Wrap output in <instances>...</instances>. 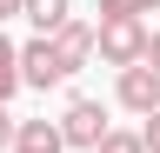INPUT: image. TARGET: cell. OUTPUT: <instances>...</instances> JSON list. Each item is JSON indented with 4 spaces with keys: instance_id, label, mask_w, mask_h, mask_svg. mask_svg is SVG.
Masks as SVG:
<instances>
[{
    "instance_id": "14",
    "label": "cell",
    "mask_w": 160,
    "mask_h": 153,
    "mask_svg": "<svg viewBox=\"0 0 160 153\" xmlns=\"http://www.w3.org/2000/svg\"><path fill=\"white\" fill-rule=\"evenodd\" d=\"M13 13H20V0H0V20H13Z\"/></svg>"
},
{
    "instance_id": "9",
    "label": "cell",
    "mask_w": 160,
    "mask_h": 153,
    "mask_svg": "<svg viewBox=\"0 0 160 153\" xmlns=\"http://www.w3.org/2000/svg\"><path fill=\"white\" fill-rule=\"evenodd\" d=\"M93 153H140V133H120V127H107Z\"/></svg>"
},
{
    "instance_id": "12",
    "label": "cell",
    "mask_w": 160,
    "mask_h": 153,
    "mask_svg": "<svg viewBox=\"0 0 160 153\" xmlns=\"http://www.w3.org/2000/svg\"><path fill=\"white\" fill-rule=\"evenodd\" d=\"M140 67H147V73H160V33H147V53H140Z\"/></svg>"
},
{
    "instance_id": "2",
    "label": "cell",
    "mask_w": 160,
    "mask_h": 153,
    "mask_svg": "<svg viewBox=\"0 0 160 153\" xmlns=\"http://www.w3.org/2000/svg\"><path fill=\"white\" fill-rule=\"evenodd\" d=\"M53 127H60V146H80V153H93V146H100V133H107V107L80 93V100H67V113H60Z\"/></svg>"
},
{
    "instance_id": "1",
    "label": "cell",
    "mask_w": 160,
    "mask_h": 153,
    "mask_svg": "<svg viewBox=\"0 0 160 153\" xmlns=\"http://www.w3.org/2000/svg\"><path fill=\"white\" fill-rule=\"evenodd\" d=\"M93 53L107 67H140V53H147V20H100L93 27Z\"/></svg>"
},
{
    "instance_id": "10",
    "label": "cell",
    "mask_w": 160,
    "mask_h": 153,
    "mask_svg": "<svg viewBox=\"0 0 160 153\" xmlns=\"http://www.w3.org/2000/svg\"><path fill=\"white\" fill-rule=\"evenodd\" d=\"M93 13H100V20H140L133 0H93Z\"/></svg>"
},
{
    "instance_id": "4",
    "label": "cell",
    "mask_w": 160,
    "mask_h": 153,
    "mask_svg": "<svg viewBox=\"0 0 160 153\" xmlns=\"http://www.w3.org/2000/svg\"><path fill=\"white\" fill-rule=\"evenodd\" d=\"M113 100L127 107V113H147L160 107V73H147V67H120V80H113Z\"/></svg>"
},
{
    "instance_id": "5",
    "label": "cell",
    "mask_w": 160,
    "mask_h": 153,
    "mask_svg": "<svg viewBox=\"0 0 160 153\" xmlns=\"http://www.w3.org/2000/svg\"><path fill=\"white\" fill-rule=\"evenodd\" d=\"M47 40H53V53H60V60H67V73H80V67L93 60V27H87V20H67V27H53Z\"/></svg>"
},
{
    "instance_id": "6",
    "label": "cell",
    "mask_w": 160,
    "mask_h": 153,
    "mask_svg": "<svg viewBox=\"0 0 160 153\" xmlns=\"http://www.w3.org/2000/svg\"><path fill=\"white\" fill-rule=\"evenodd\" d=\"M7 153H67L53 120H13V146Z\"/></svg>"
},
{
    "instance_id": "3",
    "label": "cell",
    "mask_w": 160,
    "mask_h": 153,
    "mask_svg": "<svg viewBox=\"0 0 160 153\" xmlns=\"http://www.w3.org/2000/svg\"><path fill=\"white\" fill-rule=\"evenodd\" d=\"M73 73H67V60L53 53V40H27L20 47V87H33V93H47V87H67Z\"/></svg>"
},
{
    "instance_id": "13",
    "label": "cell",
    "mask_w": 160,
    "mask_h": 153,
    "mask_svg": "<svg viewBox=\"0 0 160 153\" xmlns=\"http://www.w3.org/2000/svg\"><path fill=\"white\" fill-rule=\"evenodd\" d=\"M7 146H13V113L0 107V153H7Z\"/></svg>"
},
{
    "instance_id": "15",
    "label": "cell",
    "mask_w": 160,
    "mask_h": 153,
    "mask_svg": "<svg viewBox=\"0 0 160 153\" xmlns=\"http://www.w3.org/2000/svg\"><path fill=\"white\" fill-rule=\"evenodd\" d=\"M133 7H140V13H153V7H160V0H133Z\"/></svg>"
},
{
    "instance_id": "8",
    "label": "cell",
    "mask_w": 160,
    "mask_h": 153,
    "mask_svg": "<svg viewBox=\"0 0 160 153\" xmlns=\"http://www.w3.org/2000/svg\"><path fill=\"white\" fill-rule=\"evenodd\" d=\"M13 93H20V47L0 33V107H7Z\"/></svg>"
},
{
    "instance_id": "7",
    "label": "cell",
    "mask_w": 160,
    "mask_h": 153,
    "mask_svg": "<svg viewBox=\"0 0 160 153\" xmlns=\"http://www.w3.org/2000/svg\"><path fill=\"white\" fill-rule=\"evenodd\" d=\"M20 13H27V20L40 27V40H47L53 27H67V20H73V0H20Z\"/></svg>"
},
{
    "instance_id": "11",
    "label": "cell",
    "mask_w": 160,
    "mask_h": 153,
    "mask_svg": "<svg viewBox=\"0 0 160 153\" xmlns=\"http://www.w3.org/2000/svg\"><path fill=\"white\" fill-rule=\"evenodd\" d=\"M140 153H160V107L140 120Z\"/></svg>"
}]
</instances>
